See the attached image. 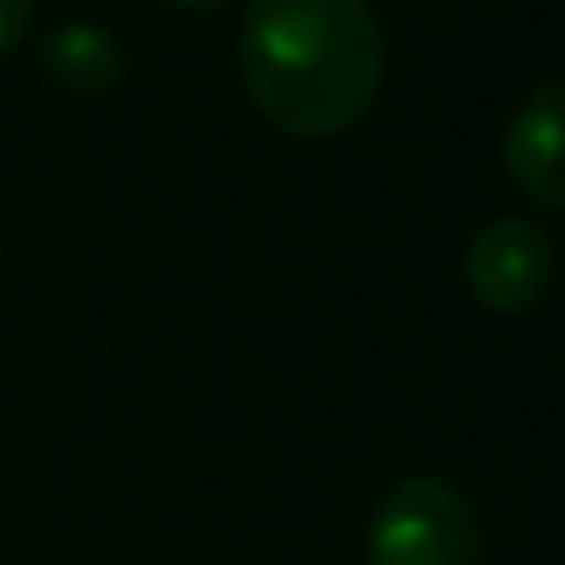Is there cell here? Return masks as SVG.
<instances>
[{"label": "cell", "mask_w": 565, "mask_h": 565, "mask_svg": "<svg viewBox=\"0 0 565 565\" xmlns=\"http://www.w3.org/2000/svg\"><path fill=\"white\" fill-rule=\"evenodd\" d=\"M505 177L522 198L565 209V77L539 83L505 127Z\"/></svg>", "instance_id": "277c9868"}, {"label": "cell", "mask_w": 565, "mask_h": 565, "mask_svg": "<svg viewBox=\"0 0 565 565\" xmlns=\"http://www.w3.org/2000/svg\"><path fill=\"white\" fill-rule=\"evenodd\" d=\"M33 28V0H0V55L17 50Z\"/></svg>", "instance_id": "8992f818"}, {"label": "cell", "mask_w": 565, "mask_h": 565, "mask_svg": "<svg viewBox=\"0 0 565 565\" xmlns=\"http://www.w3.org/2000/svg\"><path fill=\"white\" fill-rule=\"evenodd\" d=\"M166 6H182V11H203V6H225V0H166Z\"/></svg>", "instance_id": "52a82bcc"}, {"label": "cell", "mask_w": 565, "mask_h": 565, "mask_svg": "<svg viewBox=\"0 0 565 565\" xmlns=\"http://www.w3.org/2000/svg\"><path fill=\"white\" fill-rule=\"evenodd\" d=\"M242 83L286 138L352 132L384 83V33L363 0H253L242 22Z\"/></svg>", "instance_id": "6da1fadb"}, {"label": "cell", "mask_w": 565, "mask_h": 565, "mask_svg": "<svg viewBox=\"0 0 565 565\" xmlns=\"http://www.w3.org/2000/svg\"><path fill=\"white\" fill-rule=\"evenodd\" d=\"M39 61H44V77L72 99H105L127 77V50L99 22H61L44 39Z\"/></svg>", "instance_id": "5b68a950"}, {"label": "cell", "mask_w": 565, "mask_h": 565, "mask_svg": "<svg viewBox=\"0 0 565 565\" xmlns=\"http://www.w3.org/2000/svg\"><path fill=\"white\" fill-rule=\"evenodd\" d=\"M369 565H483L472 500L445 478H401L374 505Z\"/></svg>", "instance_id": "7a4b0ae2"}, {"label": "cell", "mask_w": 565, "mask_h": 565, "mask_svg": "<svg viewBox=\"0 0 565 565\" xmlns=\"http://www.w3.org/2000/svg\"><path fill=\"white\" fill-rule=\"evenodd\" d=\"M555 280V242L533 220H489L467 242V286L489 313L533 308Z\"/></svg>", "instance_id": "3957f363"}]
</instances>
